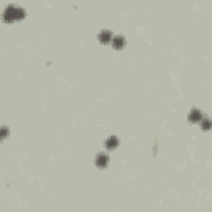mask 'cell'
<instances>
[{
    "label": "cell",
    "instance_id": "obj_1",
    "mask_svg": "<svg viewBox=\"0 0 212 212\" xmlns=\"http://www.w3.org/2000/svg\"><path fill=\"white\" fill-rule=\"evenodd\" d=\"M5 20L7 22H13V20H20V18H23V10L22 8H18V7H13V5H10L5 10Z\"/></svg>",
    "mask_w": 212,
    "mask_h": 212
},
{
    "label": "cell",
    "instance_id": "obj_2",
    "mask_svg": "<svg viewBox=\"0 0 212 212\" xmlns=\"http://www.w3.org/2000/svg\"><path fill=\"white\" fill-rule=\"evenodd\" d=\"M96 164L100 167H104L108 164V156H106V154H98V156H96Z\"/></svg>",
    "mask_w": 212,
    "mask_h": 212
},
{
    "label": "cell",
    "instance_id": "obj_3",
    "mask_svg": "<svg viewBox=\"0 0 212 212\" xmlns=\"http://www.w3.org/2000/svg\"><path fill=\"white\" fill-rule=\"evenodd\" d=\"M201 118H202V114L201 111H197V109H192L191 114H189V119H191L192 123H197V121H201Z\"/></svg>",
    "mask_w": 212,
    "mask_h": 212
},
{
    "label": "cell",
    "instance_id": "obj_4",
    "mask_svg": "<svg viewBox=\"0 0 212 212\" xmlns=\"http://www.w3.org/2000/svg\"><path fill=\"white\" fill-rule=\"evenodd\" d=\"M100 40H101V43H108V42H111V33H109L108 30H103V32L100 33Z\"/></svg>",
    "mask_w": 212,
    "mask_h": 212
},
{
    "label": "cell",
    "instance_id": "obj_5",
    "mask_svg": "<svg viewBox=\"0 0 212 212\" xmlns=\"http://www.w3.org/2000/svg\"><path fill=\"white\" fill-rule=\"evenodd\" d=\"M106 148H108V149H114V148H116V146H118V139L116 138H114V136H111V138H108V139H106Z\"/></svg>",
    "mask_w": 212,
    "mask_h": 212
},
{
    "label": "cell",
    "instance_id": "obj_6",
    "mask_svg": "<svg viewBox=\"0 0 212 212\" xmlns=\"http://www.w3.org/2000/svg\"><path fill=\"white\" fill-rule=\"evenodd\" d=\"M113 45H114V48H123V45H124V38L123 37H116L114 38V42H113Z\"/></svg>",
    "mask_w": 212,
    "mask_h": 212
},
{
    "label": "cell",
    "instance_id": "obj_7",
    "mask_svg": "<svg viewBox=\"0 0 212 212\" xmlns=\"http://www.w3.org/2000/svg\"><path fill=\"white\" fill-rule=\"evenodd\" d=\"M212 124H210V121L209 119H206V121H202V128H204V129H209Z\"/></svg>",
    "mask_w": 212,
    "mask_h": 212
}]
</instances>
